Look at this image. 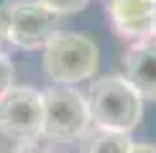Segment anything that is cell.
<instances>
[{
  "label": "cell",
  "mask_w": 156,
  "mask_h": 153,
  "mask_svg": "<svg viewBox=\"0 0 156 153\" xmlns=\"http://www.w3.org/2000/svg\"><path fill=\"white\" fill-rule=\"evenodd\" d=\"M123 66L136 92L144 100H156V36L136 38L126 51Z\"/></svg>",
  "instance_id": "8992f818"
},
{
  "label": "cell",
  "mask_w": 156,
  "mask_h": 153,
  "mask_svg": "<svg viewBox=\"0 0 156 153\" xmlns=\"http://www.w3.org/2000/svg\"><path fill=\"white\" fill-rule=\"evenodd\" d=\"M8 153H51V151L46 148V145L36 143V138H34V140H18Z\"/></svg>",
  "instance_id": "8fae6325"
},
{
  "label": "cell",
  "mask_w": 156,
  "mask_h": 153,
  "mask_svg": "<svg viewBox=\"0 0 156 153\" xmlns=\"http://www.w3.org/2000/svg\"><path fill=\"white\" fill-rule=\"evenodd\" d=\"M133 140L128 133L108 127H87L80 135V153H128Z\"/></svg>",
  "instance_id": "ba28073f"
},
{
  "label": "cell",
  "mask_w": 156,
  "mask_h": 153,
  "mask_svg": "<svg viewBox=\"0 0 156 153\" xmlns=\"http://www.w3.org/2000/svg\"><path fill=\"white\" fill-rule=\"evenodd\" d=\"M90 123L108 130L131 133L144 117V97L126 76L105 74L92 82L87 94Z\"/></svg>",
  "instance_id": "6da1fadb"
},
{
  "label": "cell",
  "mask_w": 156,
  "mask_h": 153,
  "mask_svg": "<svg viewBox=\"0 0 156 153\" xmlns=\"http://www.w3.org/2000/svg\"><path fill=\"white\" fill-rule=\"evenodd\" d=\"M44 105L41 92L31 87H16L0 94V133L10 140H34L41 135Z\"/></svg>",
  "instance_id": "5b68a950"
},
{
  "label": "cell",
  "mask_w": 156,
  "mask_h": 153,
  "mask_svg": "<svg viewBox=\"0 0 156 153\" xmlns=\"http://www.w3.org/2000/svg\"><path fill=\"white\" fill-rule=\"evenodd\" d=\"M16 82V69H13V61L5 54H0V94L8 92Z\"/></svg>",
  "instance_id": "30bf717a"
},
{
  "label": "cell",
  "mask_w": 156,
  "mask_h": 153,
  "mask_svg": "<svg viewBox=\"0 0 156 153\" xmlns=\"http://www.w3.org/2000/svg\"><path fill=\"white\" fill-rule=\"evenodd\" d=\"M128 153H156V145H151V143H133Z\"/></svg>",
  "instance_id": "7c38bea8"
},
{
  "label": "cell",
  "mask_w": 156,
  "mask_h": 153,
  "mask_svg": "<svg viewBox=\"0 0 156 153\" xmlns=\"http://www.w3.org/2000/svg\"><path fill=\"white\" fill-rule=\"evenodd\" d=\"M100 66V49L90 36L72 31H54L44 43V72L54 84H77L95 76Z\"/></svg>",
  "instance_id": "7a4b0ae2"
},
{
  "label": "cell",
  "mask_w": 156,
  "mask_h": 153,
  "mask_svg": "<svg viewBox=\"0 0 156 153\" xmlns=\"http://www.w3.org/2000/svg\"><path fill=\"white\" fill-rule=\"evenodd\" d=\"M0 153H8V151H3V148H0Z\"/></svg>",
  "instance_id": "9a60e30c"
},
{
  "label": "cell",
  "mask_w": 156,
  "mask_h": 153,
  "mask_svg": "<svg viewBox=\"0 0 156 153\" xmlns=\"http://www.w3.org/2000/svg\"><path fill=\"white\" fill-rule=\"evenodd\" d=\"M54 31H59V15L38 0H21L5 8V36L23 51L44 49Z\"/></svg>",
  "instance_id": "277c9868"
},
{
  "label": "cell",
  "mask_w": 156,
  "mask_h": 153,
  "mask_svg": "<svg viewBox=\"0 0 156 153\" xmlns=\"http://www.w3.org/2000/svg\"><path fill=\"white\" fill-rule=\"evenodd\" d=\"M41 5H46L49 10H54L56 15H72L87 8L90 0H38Z\"/></svg>",
  "instance_id": "9c48e42d"
},
{
  "label": "cell",
  "mask_w": 156,
  "mask_h": 153,
  "mask_svg": "<svg viewBox=\"0 0 156 153\" xmlns=\"http://www.w3.org/2000/svg\"><path fill=\"white\" fill-rule=\"evenodd\" d=\"M5 41H8V36H5V10H0V54H3Z\"/></svg>",
  "instance_id": "4fadbf2b"
},
{
  "label": "cell",
  "mask_w": 156,
  "mask_h": 153,
  "mask_svg": "<svg viewBox=\"0 0 156 153\" xmlns=\"http://www.w3.org/2000/svg\"><path fill=\"white\" fill-rule=\"evenodd\" d=\"M110 15V28L123 38H146L154 36V0H105Z\"/></svg>",
  "instance_id": "52a82bcc"
},
{
  "label": "cell",
  "mask_w": 156,
  "mask_h": 153,
  "mask_svg": "<svg viewBox=\"0 0 156 153\" xmlns=\"http://www.w3.org/2000/svg\"><path fill=\"white\" fill-rule=\"evenodd\" d=\"M151 23H154V36H156V0H154V15H151Z\"/></svg>",
  "instance_id": "5bb4252c"
},
{
  "label": "cell",
  "mask_w": 156,
  "mask_h": 153,
  "mask_svg": "<svg viewBox=\"0 0 156 153\" xmlns=\"http://www.w3.org/2000/svg\"><path fill=\"white\" fill-rule=\"evenodd\" d=\"M44 125L41 135L54 140H74L90 127L87 97L72 84H54L41 92Z\"/></svg>",
  "instance_id": "3957f363"
}]
</instances>
